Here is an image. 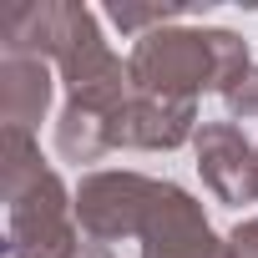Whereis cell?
Here are the masks:
<instances>
[{"label": "cell", "instance_id": "4", "mask_svg": "<svg viewBox=\"0 0 258 258\" xmlns=\"http://www.w3.org/2000/svg\"><path fill=\"white\" fill-rule=\"evenodd\" d=\"M137 248L142 258H228V238L213 233L203 203L182 182H167V177H157Z\"/></svg>", "mask_w": 258, "mask_h": 258}, {"label": "cell", "instance_id": "2", "mask_svg": "<svg viewBox=\"0 0 258 258\" xmlns=\"http://www.w3.org/2000/svg\"><path fill=\"white\" fill-rule=\"evenodd\" d=\"M86 238L76 223V187L46 167L26 192L6 203V258H81Z\"/></svg>", "mask_w": 258, "mask_h": 258}, {"label": "cell", "instance_id": "11", "mask_svg": "<svg viewBox=\"0 0 258 258\" xmlns=\"http://www.w3.org/2000/svg\"><path fill=\"white\" fill-rule=\"evenodd\" d=\"M228 258H258V218H243L228 233Z\"/></svg>", "mask_w": 258, "mask_h": 258}, {"label": "cell", "instance_id": "13", "mask_svg": "<svg viewBox=\"0 0 258 258\" xmlns=\"http://www.w3.org/2000/svg\"><path fill=\"white\" fill-rule=\"evenodd\" d=\"M81 258H111V253H106V248H91V243H86V253H81Z\"/></svg>", "mask_w": 258, "mask_h": 258}, {"label": "cell", "instance_id": "5", "mask_svg": "<svg viewBox=\"0 0 258 258\" xmlns=\"http://www.w3.org/2000/svg\"><path fill=\"white\" fill-rule=\"evenodd\" d=\"M198 101H167L132 91L106 116V147L111 152H177L198 137Z\"/></svg>", "mask_w": 258, "mask_h": 258}, {"label": "cell", "instance_id": "6", "mask_svg": "<svg viewBox=\"0 0 258 258\" xmlns=\"http://www.w3.org/2000/svg\"><path fill=\"white\" fill-rule=\"evenodd\" d=\"M192 157H198L203 187L218 203L228 208L253 203V142L243 137L238 121H203L192 137Z\"/></svg>", "mask_w": 258, "mask_h": 258}, {"label": "cell", "instance_id": "9", "mask_svg": "<svg viewBox=\"0 0 258 258\" xmlns=\"http://www.w3.org/2000/svg\"><path fill=\"white\" fill-rule=\"evenodd\" d=\"M192 16H198L192 6H137V0H121V6H106L101 11L106 26H116L121 36H132V41H142V36H152L162 26H182Z\"/></svg>", "mask_w": 258, "mask_h": 258}, {"label": "cell", "instance_id": "3", "mask_svg": "<svg viewBox=\"0 0 258 258\" xmlns=\"http://www.w3.org/2000/svg\"><path fill=\"white\" fill-rule=\"evenodd\" d=\"M157 177L132 167H96L76 182V223L91 248H111L126 238H142Z\"/></svg>", "mask_w": 258, "mask_h": 258}, {"label": "cell", "instance_id": "7", "mask_svg": "<svg viewBox=\"0 0 258 258\" xmlns=\"http://www.w3.org/2000/svg\"><path fill=\"white\" fill-rule=\"evenodd\" d=\"M56 66L36 61V56H0V116L6 126H21V132H36L51 111L56 96Z\"/></svg>", "mask_w": 258, "mask_h": 258}, {"label": "cell", "instance_id": "8", "mask_svg": "<svg viewBox=\"0 0 258 258\" xmlns=\"http://www.w3.org/2000/svg\"><path fill=\"white\" fill-rule=\"evenodd\" d=\"M0 157H6V203L16 198V192H26L51 162L41 157V142H36V132H21V126H6L0 132Z\"/></svg>", "mask_w": 258, "mask_h": 258}, {"label": "cell", "instance_id": "1", "mask_svg": "<svg viewBox=\"0 0 258 258\" xmlns=\"http://www.w3.org/2000/svg\"><path fill=\"white\" fill-rule=\"evenodd\" d=\"M132 86L147 96H167V101H198L203 91H228L248 66V41L238 31L223 26H162L142 41H132Z\"/></svg>", "mask_w": 258, "mask_h": 258}, {"label": "cell", "instance_id": "10", "mask_svg": "<svg viewBox=\"0 0 258 258\" xmlns=\"http://www.w3.org/2000/svg\"><path fill=\"white\" fill-rule=\"evenodd\" d=\"M223 106H228L233 121H238V116H243V121H258V61L223 91Z\"/></svg>", "mask_w": 258, "mask_h": 258}, {"label": "cell", "instance_id": "12", "mask_svg": "<svg viewBox=\"0 0 258 258\" xmlns=\"http://www.w3.org/2000/svg\"><path fill=\"white\" fill-rule=\"evenodd\" d=\"M253 203H258V142H253Z\"/></svg>", "mask_w": 258, "mask_h": 258}]
</instances>
